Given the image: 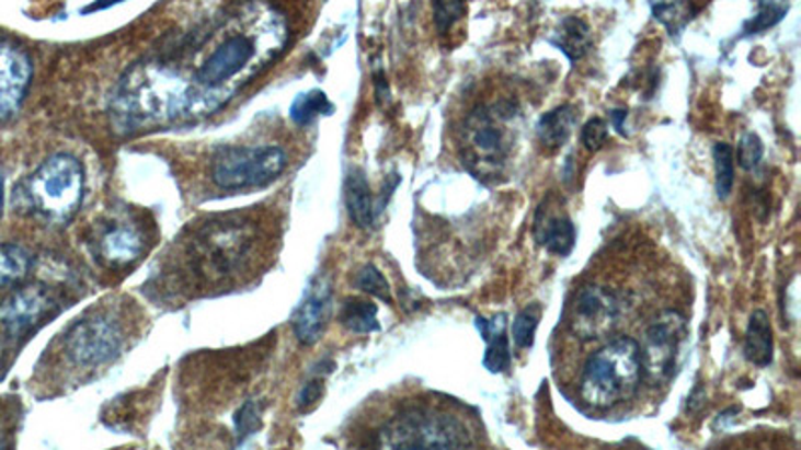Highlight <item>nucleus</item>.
<instances>
[{
	"label": "nucleus",
	"instance_id": "obj_17",
	"mask_svg": "<svg viewBox=\"0 0 801 450\" xmlns=\"http://www.w3.org/2000/svg\"><path fill=\"white\" fill-rule=\"evenodd\" d=\"M345 203L348 217L359 227L369 229L377 219V207L373 198L371 186L361 169H351L345 181Z\"/></svg>",
	"mask_w": 801,
	"mask_h": 450
},
{
	"label": "nucleus",
	"instance_id": "obj_2",
	"mask_svg": "<svg viewBox=\"0 0 801 450\" xmlns=\"http://www.w3.org/2000/svg\"><path fill=\"white\" fill-rule=\"evenodd\" d=\"M643 381L641 348L631 336H617L595 350L581 370L580 394L595 411L631 401Z\"/></svg>",
	"mask_w": 801,
	"mask_h": 450
},
{
	"label": "nucleus",
	"instance_id": "obj_9",
	"mask_svg": "<svg viewBox=\"0 0 801 450\" xmlns=\"http://www.w3.org/2000/svg\"><path fill=\"white\" fill-rule=\"evenodd\" d=\"M621 316V302L605 287L590 285L575 292L568 311V324L580 341H599L609 335Z\"/></svg>",
	"mask_w": 801,
	"mask_h": 450
},
{
	"label": "nucleus",
	"instance_id": "obj_27",
	"mask_svg": "<svg viewBox=\"0 0 801 450\" xmlns=\"http://www.w3.org/2000/svg\"><path fill=\"white\" fill-rule=\"evenodd\" d=\"M433 4V21L439 35H449L457 23H461L467 12L465 0H431Z\"/></svg>",
	"mask_w": 801,
	"mask_h": 450
},
{
	"label": "nucleus",
	"instance_id": "obj_1",
	"mask_svg": "<svg viewBox=\"0 0 801 450\" xmlns=\"http://www.w3.org/2000/svg\"><path fill=\"white\" fill-rule=\"evenodd\" d=\"M283 38L285 26L275 12L256 26L255 33L234 31L222 36L164 104L161 118L213 115L279 53Z\"/></svg>",
	"mask_w": 801,
	"mask_h": 450
},
{
	"label": "nucleus",
	"instance_id": "obj_15",
	"mask_svg": "<svg viewBox=\"0 0 801 450\" xmlns=\"http://www.w3.org/2000/svg\"><path fill=\"white\" fill-rule=\"evenodd\" d=\"M577 123H580L577 106L561 104L558 108L539 116L535 132H537L539 142L543 145V149L559 150L568 145Z\"/></svg>",
	"mask_w": 801,
	"mask_h": 450
},
{
	"label": "nucleus",
	"instance_id": "obj_23",
	"mask_svg": "<svg viewBox=\"0 0 801 450\" xmlns=\"http://www.w3.org/2000/svg\"><path fill=\"white\" fill-rule=\"evenodd\" d=\"M790 0H757V12L744 24L742 36L764 35L769 28L781 23L790 12Z\"/></svg>",
	"mask_w": 801,
	"mask_h": 450
},
{
	"label": "nucleus",
	"instance_id": "obj_18",
	"mask_svg": "<svg viewBox=\"0 0 801 450\" xmlns=\"http://www.w3.org/2000/svg\"><path fill=\"white\" fill-rule=\"evenodd\" d=\"M99 251L111 265H128V263L137 261L142 253V239H140L139 231L128 224L111 227L103 234Z\"/></svg>",
	"mask_w": 801,
	"mask_h": 450
},
{
	"label": "nucleus",
	"instance_id": "obj_4",
	"mask_svg": "<svg viewBox=\"0 0 801 450\" xmlns=\"http://www.w3.org/2000/svg\"><path fill=\"white\" fill-rule=\"evenodd\" d=\"M26 203L43 219L53 222L69 220L84 195V171L70 154H55L43 162L26 181Z\"/></svg>",
	"mask_w": 801,
	"mask_h": 450
},
{
	"label": "nucleus",
	"instance_id": "obj_10",
	"mask_svg": "<svg viewBox=\"0 0 801 450\" xmlns=\"http://www.w3.org/2000/svg\"><path fill=\"white\" fill-rule=\"evenodd\" d=\"M55 307L57 302L50 290L28 285L0 302V326L11 336L28 335L55 311Z\"/></svg>",
	"mask_w": 801,
	"mask_h": 450
},
{
	"label": "nucleus",
	"instance_id": "obj_33",
	"mask_svg": "<svg viewBox=\"0 0 801 450\" xmlns=\"http://www.w3.org/2000/svg\"><path fill=\"white\" fill-rule=\"evenodd\" d=\"M626 118H628V111H623V108H616V111L609 113V120H611V125L619 135H626V128H623L626 127Z\"/></svg>",
	"mask_w": 801,
	"mask_h": 450
},
{
	"label": "nucleus",
	"instance_id": "obj_25",
	"mask_svg": "<svg viewBox=\"0 0 801 450\" xmlns=\"http://www.w3.org/2000/svg\"><path fill=\"white\" fill-rule=\"evenodd\" d=\"M321 115H333V104L329 103L325 93L321 91H309L295 99V103L290 106V118L297 125H311L314 118Z\"/></svg>",
	"mask_w": 801,
	"mask_h": 450
},
{
	"label": "nucleus",
	"instance_id": "obj_13",
	"mask_svg": "<svg viewBox=\"0 0 801 450\" xmlns=\"http://www.w3.org/2000/svg\"><path fill=\"white\" fill-rule=\"evenodd\" d=\"M534 239L547 253L568 256L575 249L577 231L573 220L563 210L551 208V198H547L535 212Z\"/></svg>",
	"mask_w": 801,
	"mask_h": 450
},
{
	"label": "nucleus",
	"instance_id": "obj_24",
	"mask_svg": "<svg viewBox=\"0 0 801 450\" xmlns=\"http://www.w3.org/2000/svg\"><path fill=\"white\" fill-rule=\"evenodd\" d=\"M713 164H716V191L720 200L732 197L735 185V154L732 145L718 142L713 147Z\"/></svg>",
	"mask_w": 801,
	"mask_h": 450
},
{
	"label": "nucleus",
	"instance_id": "obj_14",
	"mask_svg": "<svg viewBox=\"0 0 801 450\" xmlns=\"http://www.w3.org/2000/svg\"><path fill=\"white\" fill-rule=\"evenodd\" d=\"M477 331L485 341V355H483V367L491 374H503L512 369V347L507 336V314L500 312L491 319L477 316Z\"/></svg>",
	"mask_w": 801,
	"mask_h": 450
},
{
	"label": "nucleus",
	"instance_id": "obj_30",
	"mask_svg": "<svg viewBox=\"0 0 801 450\" xmlns=\"http://www.w3.org/2000/svg\"><path fill=\"white\" fill-rule=\"evenodd\" d=\"M609 139V125L602 116H593L581 128V145L590 152L604 149Z\"/></svg>",
	"mask_w": 801,
	"mask_h": 450
},
{
	"label": "nucleus",
	"instance_id": "obj_34",
	"mask_svg": "<svg viewBox=\"0 0 801 450\" xmlns=\"http://www.w3.org/2000/svg\"><path fill=\"white\" fill-rule=\"evenodd\" d=\"M118 2H123V0H94L93 4L87 7L82 12L105 11V9H111V7H115Z\"/></svg>",
	"mask_w": 801,
	"mask_h": 450
},
{
	"label": "nucleus",
	"instance_id": "obj_28",
	"mask_svg": "<svg viewBox=\"0 0 801 450\" xmlns=\"http://www.w3.org/2000/svg\"><path fill=\"white\" fill-rule=\"evenodd\" d=\"M355 287L371 295L375 299L385 300V302H393V295H391V287L387 282L384 273L375 265H365L359 268V273L355 275Z\"/></svg>",
	"mask_w": 801,
	"mask_h": 450
},
{
	"label": "nucleus",
	"instance_id": "obj_16",
	"mask_svg": "<svg viewBox=\"0 0 801 450\" xmlns=\"http://www.w3.org/2000/svg\"><path fill=\"white\" fill-rule=\"evenodd\" d=\"M744 357L759 369H766L774 362V328L766 311L757 309L752 312L747 331H745Z\"/></svg>",
	"mask_w": 801,
	"mask_h": 450
},
{
	"label": "nucleus",
	"instance_id": "obj_32",
	"mask_svg": "<svg viewBox=\"0 0 801 450\" xmlns=\"http://www.w3.org/2000/svg\"><path fill=\"white\" fill-rule=\"evenodd\" d=\"M323 391H325V386H323V381H321V379H314V381L307 382V384L302 386L299 396H297V406H299L301 411H309L311 406H314V404L321 401Z\"/></svg>",
	"mask_w": 801,
	"mask_h": 450
},
{
	"label": "nucleus",
	"instance_id": "obj_19",
	"mask_svg": "<svg viewBox=\"0 0 801 450\" xmlns=\"http://www.w3.org/2000/svg\"><path fill=\"white\" fill-rule=\"evenodd\" d=\"M553 47L561 50L570 62H577L593 47L592 28L580 16H565L553 35L547 38Z\"/></svg>",
	"mask_w": 801,
	"mask_h": 450
},
{
	"label": "nucleus",
	"instance_id": "obj_7",
	"mask_svg": "<svg viewBox=\"0 0 801 450\" xmlns=\"http://www.w3.org/2000/svg\"><path fill=\"white\" fill-rule=\"evenodd\" d=\"M687 321L677 311H663L643 333L641 367L651 384L667 382L675 374L677 358L686 345Z\"/></svg>",
	"mask_w": 801,
	"mask_h": 450
},
{
	"label": "nucleus",
	"instance_id": "obj_29",
	"mask_svg": "<svg viewBox=\"0 0 801 450\" xmlns=\"http://www.w3.org/2000/svg\"><path fill=\"white\" fill-rule=\"evenodd\" d=\"M762 159H764V140L755 132L742 135V139L737 142V164L747 173H754L762 164Z\"/></svg>",
	"mask_w": 801,
	"mask_h": 450
},
{
	"label": "nucleus",
	"instance_id": "obj_12",
	"mask_svg": "<svg viewBox=\"0 0 801 450\" xmlns=\"http://www.w3.org/2000/svg\"><path fill=\"white\" fill-rule=\"evenodd\" d=\"M333 290L325 278L314 280L313 287L305 292L299 309L293 316V331L301 345H314L331 319Z\"/></svg>",
	"mask_w": 801,
	"mask_h": 450
},
{
	"label": "nucleus",
	"instance_id": "obj_35",
	"mask_svg": "<svg viewBox=\"0 0 801 450\" xmlns=\"http://www.w3.org/2000/svg\"><path fill=\"white\" fill-rule=\"evenodd\" d=\"M2 198H4V181H2V173H0V208H2Z\"/></svg>",
	"mask_w": 801,
	"mask_h": 450
},
{
	"label": "nucleus",
	"instance_id": "obj_6",
	"mask_svg": "<svg viewBox=\"0 0 801 450\" xmlns=\"http://www.w3.org/2000/svg\"><path fill=\"white\" fill-rule=\"evenodd\" d=\"M287 169V154L279 147L225 149L213 159L210 181L222 191L261 188L277 181Z\"/></svg>",
	"mask_w": 801,
	"mask_h": 450
},
{
	"label": "nucleus",
	"instance_id": "obj_21",
	"mask_svg": "<svg viewBox=\"0 0 801 450\" xmlns=\"http://www.w3.org/2000/svg\"><path fill=\"white\" fill-rule=\"evenodd\" d=\"M341 324L357 335H369L381 331L379 309L371 300L347 299L341 309Z\"/></svg>",
	"mask_w": 801,
	"mask_h": 450
},
{
	"label": "nucleus",
	"instance_id": "obj_20",
	"mask_svg": "<svg viewBox=\"0 0 801 450\" xmlns=\"http://www.w3.org/2000/svg\"><path fill=\"white\" fill-rule=\"evenodd\" d=\"M648 2L653 19L665 26V31L674 38L682 36L697 12L691 0H648Z\"/></svg>",
	"mask_w": 801,
	"mask_h": 450
},
{
	"label": "nucleus",
	"instance_id": "obj_31",
	"mask_svg": "<svg viewBox=\"0 0 801 450\" xmlns=\"http://www.w3.org/2000/svg\"><path fill=\"white\" fill-rule=\"evenodd\" d=\"M234 428H237V435L241 440L255 435L256 430L261 428V413H259L256 403L249 401L244 406H241V411L234 416Z\"/></svg>",
	"mask_w": 801,
	"mask_h": 450
},
{
	"label": "nucleus",
	"instance_id": "obj_8",
	"mask_svg": "<svg viewBox=\"0 0 801 450\" xmlns=\"http://www.w3.org/2000/svg\"><path fill=\"white\" fill-rule=\"evenodd\" d=\"M123 348L121 326L105 314H94L79 321L65 336V350L79 367H101L118 357Z\"/></svg>",
	"mask_w": 801,
	"mask_h": 450
},
{
	"label": "nucleus",
	"instance_id": "obj_3",
	"mask_svg": "<svg viewBox=\"0 0 801 450\" xmlns=\"http://www.w3.org/2000/svg\"><path fill=\"white\" fill-rule=\"evenodd\" d=\"M515 101L481 104L465 118L461 162L479 181H497L512 157V125L519 118Z\"/></svg>",
	"mask_w": 801,
	"mask_h": 450
},
{
	"label": "nucleus",
	"instance_id": "obj_26",
	"mask_svg": "<svg viewBox=\"0 0 801 450\" xmlns=\"http://www.w3.org/2000/svg\"><path fill=\"white\" fill-rule=\"evenodd\" d=\"M541 321V304L531 302L525 309L515 314L512 324L513 345L517 348H534L535 335Z\"/></svg>",
	"mask_w": 801,
	"mask_h": 450
},
{
	"label": "nucleus",
	"instance_id": "obj_11",
	"mask_svg": "<svg viewBox=\"0 0 801 450\" xmlns=\"http://www.w3.org/2000/svg\"><path fill=\"white\" fill-rule=\"evenodd\" d=\"M33 77L31 58L11 38L0 35V123L23 104Z\"/></svg>",
	"mask_w": 801,
	"mask_h": 450
},
{
	"label": "nucleus",
	"instance_id": "obj_5",
	"mask_svg": "<svg viewBox=\"0 0 801 450\" xmlns=\"http://www.w3.org/2000/svg\"><path fill=\"white\" fill-rule=\"evenodd\" d=\"M379 445L387 449H465L473 440L457 416L411 408L387 423L379 432Z\"/></svg>",
	"mask_w": 801,
	"mask_h": 450
},
{
	"label": "nucleus",
	"instance_id": "obj_22",
	"mask_svg": "<svg viewBox=\"0 0 801 450\" xmlns=\"http://www.w3.org/2000/svg\"><path fill=\"white\" fill-rule=\"evenodd\" d=\"M33 268V256L21 244H0V287H12L26 278Z\"/></svg>",
	"mask_w": 801,
	"mask_h": 450
},
{
	"label": "nucleus",
	"instance_id": "obj_36",
	"mask_svg": "<svg viewBox=\"0 0 801 450\" xmlns=\"http://www.w3.org/2000/svg\"><path fill=\"white\" fill-rule=\"evenodd\" d=\"M0 449H2V439H0Z\"/></svg>",
	"mask_w": 801,
	"mask_h": 450
}]
</instances>
